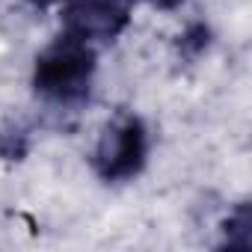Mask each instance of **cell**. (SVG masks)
<instances>
[{
	"mask_svg": "<svg viewBox=\"0 0 252 252\" xmlns=\"http://www.w3.org/2000/svg\"><path fill=\"white\" fill-rule=\"evenodd\" d=\"M222 246H228V249H249L252 246V208H249V202H240L222 220Z\"/></svg>",
	"mask_w": 252,
	"mask_h": 252,
	"instance_id": "cell-4",
	"label": "cell"
},
{
	"mask_svg": "<svg viewBox=\"0 0 252 252\" xmlns=\"http://www.w3.org/2000/svg\"><path fill=\"white\" fill-rule=\"evenodd\" d=\"M30 6H36V9H48V6H54V3H60V0H27Z\"/></svg>",
	"mask_w": 252,
	"mask_h": 252,
	"instance_id": "cell-7",
	"label": "cell"
},
{
	"mask_svg": "<svg viewBox=\"0 0 252 252\" xmlns=\"http://www.w3.org/2000/svg\"><path fill=\"white\" fill-rule=\"evenodd\" d=\"M137 0H60L63 33H71L89 45L116 42L128 30Z\"/></svg>",
	"mask_w": 252,
	"mask_h": 252,
	"instance_id": "cell-3",
	"label": "cell"
},
{
	"mask_svg": "<svg viewBox=\"0 0 252 252\" xmlns=\"http://www.w3.org/2000/svg\"><path fill=\"white\" fill-rule=\"evenodd\" d=\"M95 71H98L95 45H89L71 33H60L54 42H48L36 54L33 92L51 104L77 107L89 98Z\"/></svg>",
	"mask_w": 252,
	"mask_h": 252,
	"instance_id": "cell-1",
	"label": "cell"
},
{
	"mask_svg": "<svg viewBox=\"0 0 252 252\" xmlns=\"http://www.w3.org/2000/svg\"><path fill=\"white\" fill-rule=\"evenodd\" d=\"M208 42H211V30H208L205 24H190V30L181 36V48L190 51L193 57L202 54V51L208 48Z\"/></svg>",
	"mask_w": 252,
	"mask_h": 252,
	"instance_id": "cell-5",
	"label": "cell"
},
{
	"mask_svg": "<svg viewBox=\"0 0 252 252\" xmlns=\"http://www.w3.org/2000/svg\"><path fill=\"white\" fill-rule=\"evenodd\" d=\"M149 163V128L134 113H116L95 143L92 169L104 184L134 181Z\"/></svg>",
	"mask_w": 252,
	"mask_h": 252,
	"instance_id": "cell-2",
	"label": "cell"
},
{
	"mask_svg": "<svg viewBox=\"0 0 252 252\" xmlns=\"http://www.w3.org/2000/svg\"><path fill=\"white\" fill-rule=\"evenodd\" d=\"M149 6H155V9H163V12H172V9H178L184 0H146Z\"/></svg>",
	"mask_w": 252,
	"mask_h": 252,
	"instance_id": "cell-6",
	"label": "cell"
}]
</instances>
